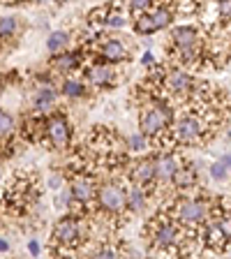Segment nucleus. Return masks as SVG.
<instances>
[{"instance_id":"f257e3e1","label":"nucleus","mask_w":231,"mask_h":259,"mask_svg":"<svg viewBox=\"0 0 231 259\" xmlns=\"http://www.w3.org/2000/svg\"><path fill=\"white\" fill-rule=\"evenodd\" d=\"M35 201L39 204V176L26 171L14 174L7 181L5 192L0 194V206H7V210L14 215L26 213L35 206Z\"/></svg>"},{"instance_id":"f03ea898","label":"nucleus","mask_w":231,"mask_h":259,"mask_svg":"<svg viewBox=\"0 0 231 259\" xmlns=\"http://www.w3.org/2000/svg\"><path fill=\"white\" fill-rule=\"evenodd\" d=\"M90 236H93V225H88L86 218L67 213V215H63L54 225V232H51V250L72 254Z\"/></svg>"},{"instance_id":"7ed1b4c3","label":"nucleus","mask_w":231,"mask_h":259,"mask_svg":"<svg viewBox=\"0 0 231 259\" xmlns=\"http://www.w3.org/2000/svg\"><path fill=\"white\" fill-rule=\"evenodd\" d=\"M173 107L167 100H153L139 107V135L153 146L162 135H167L173 123Z\"/></svg>"},{"instance_id":"20e7f679","label":"nucleus","mask_w":231,"mask_h":259,"mask_svg":"<svg viewBox=\"0 0 231 259\" xmlns=\"http://www.w3.org/2000/svg\"><path fill=\"white\" fill-rule=\"evenodd\" d=\"M72 141V125L65 111H51L44 116L42 139L39 144L51 148V151H63Z\"/></svg>"},{"instance_id":"39448f33","label":"nucleus","mask_w":231,"mask_h":259,"mask_svg":"<svg viewBox=\"0 0 231 259\" xmlns=\"http://www.w3.org/2000/svg\"><path fill=\"white\" fill-rule=\"evenodd\" d=\"M153 157V169H155V192L153 194H160L164 190V185L171 183V176L180 162L185 160L183 151H164V153H155Z\"/></svg>"},{"instance_id":"423d86ee","label":"nucleus","mask_w":231,"mask_h":259,"mask_svg":"<svg viewBox=\"0 0 231 259\" xmlns=\"http://www.w3.org/2000/svg\"><path fill=\"white\" fill-rule=\"evenodd\" d=\"M120 76H123V72L116 65L100 63V60L83 67V83L90 88H113L118 86Z\"/></svg>"},{"instance_id":"0eeeda50","label":"nucleus","mask_w":231,"mask_h":259,"mask_svg":"<svg viewBox=\"0 0 231 259\" xmlns=\"http://www.w3.org/2000/svg\"><path fill=\"white\" fill-rule=\"evenodd\" d=\"M93 49V56H97L100 63H109L118 67L120 63H127L132 58V51L120 37H100V44Z\"/></svg>"},{"instance_id":"6e6552de","label":"nucleus","mask_w":231,"mask_h":259,"mask_svg":"<svg viewBox=\"0 0 231 259\" xmlns=\"http://www.w3.org/2000/svg\"><path fill=\"white\" fill-rule=\"evenodd\" d=\"M169 185H171L178 194L192 192V190L201 188V185H199V169L194 167V162H190L188 157H185V160L180 162V167L173 171L171 183H169Z\"/></svg>"},{"instance_id":"1a4fd4ad","label":"nucleus","mask_w":231,"mask_h":259,"mask_svg":"<svg viewBox=\"0 0 231 259\" xmlns=\"http://www.w3.org/2000/svg\"><path fill=\"white\" fill-rule=\"evenodd\" d=\"M56 102H58V86L56 83H37V91L32 93L30 104L35 116H47L54 111Z\"/></svg>"},{"instance_id":"9d476101","label":"nucleus","mask_w":231,"mask_h":259,"mask_svg":"<svg viewBox=\"0 0 231 259\" xmlns=\"http://www.w3.org/2000/svg\"><path fill=\"white\" fill-rule=\"evenodd\" d=\"M171 44L169 49H185V47H199L204 44V30L192 23H180L171 28Z\"/></svg>"},{"instance_id":"9b49d317","label":"nucleus","mask_w":231,"mask_h":259,"mask_svg":"<svg viewBox=\"0 0 231 259\" xmlns=\"http://www.w3.org/2000/svg\"><path fill=\"white\" fill-rule=\"evenodd\" d=\"M86 54V49L81 47L79 51H63V54H58V56H54L51 58V63H49V67L54 70V74H63V79L65 76H72L76 70L81 67V56Z\"/></svg>"},{"instance_id":"f8f14e48","label":"nucleus","mask_w":231,"mask_h":259,"mask_svg":"<svg viewBox=\"0 0 231 259\" xmlns=\"http://www.w3.org/2000/svg\"><path fill=\"white\" fill-rule=\"evenodd\" d=\"M148 201H151L148 190L139 188V185H132V183H125V208H127V215H139V213H144V210L148 208Z\"/></svg>"},{"instance_id":"ddd939ff","label":"nucleus","mask_w":231,"mask_h":259,"mask_svg":"<svg viewBox=\"0 0 231 259\" xmlns=\"http://www.w3.org/2000/svg\"><path fill=\"white\" fill-rule=\"evenodd\" d=\"M86 93H88V86L83 83V79H79V76H65V79L60 81V86H58V95L74 97V100L83 97Z\"/></svg>"},{"instance_id":"4468645a","label":"nucleus","mask_w":231,"mask_h":259,"mask_svg":"<svg viewBox=\"0 0 231 259\" xmlns=\"http://www.w3.org/2000/svg\"><path fill=\"white\" fill-rule=\"evenodd\" d=\"M148 16H151L155 32L169 28L173 23V19H176V16H173V12H171V5H155L151 12H148Z\"/></svg>"},{"instance_id":"2eb2a0df","label":"nucleus","mask_w":231,"mask_h":259,"mask_svg":"<svg viewBox=\"0 0 231 259\" xmlns=\"http://www.w3.org/2000/svg\"><path fill=\"white\" fill-rule=\"evenodd\" d=\"M70 42H72V32L70 30H54L51 35H49V39H47L49 54L51 56L63 54L65 49L70 47Z\"/></svg>"},{"instance_id":"dca6fc26","label":"nucleus","mask_w":231,"mask_h":259,"mask_svg":"<svg viewBox=\"0 0 231 259\" xmlns=\"http://www.w3.org/2000/svg\"><path fill=\"white\" fill-rule=\"evenodd\" d=\"M229 169H231V155L224 153L220 160H215L213 164H210L208 171H210V178H213V181H217V183H226V181H229Z\"/></svg>"},{"instance_id":"f3484780","label":"nucleus","mask_w":231,"mask_h":259,"mask_svg":"<svg viewBox=\"0 0 231 259\" xmlns=\"http://www.w3.org/2000/svg\"><path fill=\"white\" fill-rule=\"evenodd\" d=\"M12 139H14V116L0 109V148H5Z\"/></svg>"},{"instance_id":"a211bd4d","label":"nucleus","mask_w":231,"mask_h":259,"mask_svg":"<svg viewBox=\"0 0 231 259\" xmlns=\"http://www.w3.org/2000/svg\"><path fill=\"white\" fill-rule=\"evenodd\" d=\"M123 144H125V153H127V155H139V157L144 155L148 148H151V146H148V139H146V137H141L139 132L129 135Z\"/></svg>"},{"instance_id":"6ab92c4d","label":"nucleus","mask_w":231,"mask_h":259,"mask_svg":"<svg viewBox=\"0 0 231 259\" xmlns=\"http://www.w3.org/2000/svg\"><path fill=\"white\" fill-rule=\"evenodd\" d=\"M153 7H155V3H151V0H132V3H125L123 10L134 16H141V14H148Z\"/></svg>"},{"instance_id":"aec40b11","label":"nucleus","mask_w":231,"mask_h":259,"mask_svg":"<svg viewBox=\"0 0 231 259\" xmlns=\"http://www.w3.org/2000/svg\"><path fill=\"white\" fill-rule=\"evenodd\" d=\"M54 206L56 208H70L72 206V201H70V194H67V190H60V192H56V197H54Z\"/></svg>"},{"instance_id":"412c9836","label":"nucleus","mask_w":231,"mask_h":259,"mask_svg":"<svg viewBox=\"0 0 231 259\" xmlns=\"http://www.w3.org/2000/svg\"><path fill=\"white\" fill-rule=\"evenodd\" d=\"M49 188L54 190V192H60V190L65 188V176H63V171L51 174V176H49Z\"/></svg>"},{"instance_id":"4be33fe9","label":"nucleus","mask_w":231,"mask_h":259,"mask_svg":"<svg viewBox=\"0 0 231 259\" xmlns=\"http://www.w3.org/2000/svg\"><path fill=\"white\" fill-rule=\"evenodd\" d=\"M39 250H42V245H39V243L35 241V238H32V241L28 243V252H30L32 257H37V254H39Z\"/></svg>"},{"instance_id":"5701e85b","label":"nucleus","mask_w":231,"mask_h":259,"mask_svg":"<svg viewBox=\"0 0 231 259\" xmlns=\"http://www.w3.org/2000/svg\"><path fill=\"white\" fill-rule=\"evenodd\" d=\"M141 63H144L146 67H153V65H155V56H153L151 51H146V54H144V60H141Z\"/></svg>"},{"instance_id":"b1692460","label":"nucleus","mask_w":231,"mask_h":259,"mask_svg":"<svg viewBox=\"0 0 231 259\" xmlns=\"http://www.w3.org/2000/svg\"><path fill=\"white\" fill-rule=\"evenodd\" d=\"M0 252H10V243H7V238L0 236Z\"/></svg>"}]
</instances>
